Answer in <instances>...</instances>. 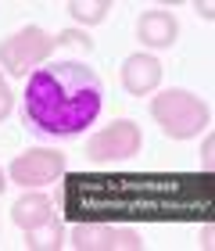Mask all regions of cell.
I'll return each instance as SVG.
<instances>
[{
    "label": "cell",
    "instance_id": "obj_1",
    "mask_svg": "<svg viewBox=\"0 0 215 251\" xmlns=\"http://www.w3.org/2000/svg\"><path fill=\"white\" fill-rule=\"evenodd\" d=\"M215 190L197 173H72L65 212L72 223H190L212 215Z\"/></svg>",
    "mask_w": 215,
    "mask_h": 251
},
{
    "label": "cell",
    "instance_id": "obj_2",
    "mask_svg": "<svg viewBox=\"0 0 215 251\" xmlns=\"http://www.w3.org/2000/svg\"><path fill=\"white\" fill-rule=\"evenodd\" d=\"M104 104V83L79 61L36 68L25 86V126L43 136H79Z\"/></svg>",
    "mask_w": 215,
    "mask_h": 251
},
{
    "label": "cell",
    "instance_id": "obj_3",
    "mask_svg": "<svg viewBox=\"0 0 215 251\" xmlns=\"http://www.w3.org/2000/svg\"><path fill=\"white\" fill-rule=\"evenodd\" d=\"M151 119L162 126L165 136H172V140H190V136H201L208 129L212 111L197 94L172 86V90H162V94L151 100Z\"/></svg>",
    "mask_w": 215,
    "mask_h": 251
},
{
    "label": "cell",
    "instance_id": "obj_4",
    "mask_svg": "<svg viewBox=\"0 0 215 251\" xmlns=\"http://www.w3.org/2000/svg\"><path fill=\"white\" fill-rule=\"evenodd\" d=\"M54 47H58V40L50 32H43L40 25H25L11 40L0 43V68H7L11 75H25L29 68L47 61L54 54Z\"/></svg>",
    "mask_w": 215,
    "mask_h": 251
},
{
    "label": "cell",
    "instance_id": "obj_5",
    "mask_svg": "<svg viewBox=\"0 0 215 251\" xmlns=\"http://www.w3.org/2000/svg\"><path fill=\"white\" fill-rule=\"evenodd\" d=\"M69 244L75 251H140L143 241L137 230L115 223H75L69 233Z\"/></svg>",
    "mask_w": 215,
    "mask_h": 251
},
{
    "label": "cell",
    "instance_id": "obj_6",
    "mask_svg": "<svg viewBox=\"0 0 215 251\" xmlns=\"http://www.w3.org/2000/svg\"><path fill=\"white\" fill-rule=\"evenodd\" d=\"M137 151H140V126L133 119H119L86 140V154L94 162H119V158H133Z\"/></svg>",
    "mask_w": 215,
    "mask_h": 251
},
{
    "label": "cell",
    "instance_id": "obj_7",
    "mask_svg": "<svg viewBox=\"0 0 215 251\" xmlns=\"http://www.w3.org/2000/svg\"><path fill=\"white\" fill-rule=\"evenodd\" d=\"M65 169H69V162H65L61 151L36 147V151L18 154L15 162L7 165V176L15 179V183H22V187H40V183H50V179L65 176Z\"/></svg>",
    "mask_w": 215,
    "mask_h": 251
},
{
    "label": "cell",
    "instance_id": "obj_8",
    "mask_svg": "<svg viewBox=\"0 0 215 251\" xmlns=\"http://www.w3.org/2000/svg\"><path fill=\"white\" fill-rule=\"evenodd\" d=\"M162 83V61L154 58V54H129L126 61H122V86H126V94L133 97H143L158 90Z\"/></svg>",
    "mask_w": 215,
    "mask_h": 251
},
{
    "label": "cell",
    "instance_id": "obj_9",
    "mask_svg": "<svg viewBox=\"0 0 215 251\" xmlns=\"http://www.w3.org/2000/svg\"><path fill=\"white\" fill-rule=\"evenodd\" d=\"M137 36L143 40V47L165 50V47H172L176 36H179V22L172 18V11L151 7V11H143L140 22H137Z\"/></svg>",
    "mask_w": 215,
    "mask_h": 251
},
{
    "label": "cell",
    "instance_id": "obj_10",
    "mask_svg": "<svg viewBox=\"0 0 215 251\" xmlns=\"http://www.w3.org/2000/svg\"><path fill=\"white\" fill-rule=\"evenodd\" d=\"M11 219H15L18 230L29 233V230H36V226H43V223L54 219V201L47 198V194L25 187V194H22V198L11 204Z\"/></svg>",
    "mask_w": 215,
    "mask_h": 251
},
{
    "label": "cell",
    "instance_id": "obj_11",
    "mask_svg": "<svg viewBox=\"0 0 215 251\" xmlns=\"http://www.w3.org/2000/svg\"><path fill=\"white\" fill-rule=\"evenodd\" d=\"M72 15V22H79V25H100V22L108 18L111 11V0H69V7H65Z\"/></svg>",
    "mask_w": 215,
    "mask_h": 251
},
{
    "label": "cell",
    "instance_id": "obj_12",
    "mask_svg": "<svg viewBox=\"0 0 215 251\" xmlns=\"http://www.w3.org/2000/svg\"><path fill=\"white\" fill-rule=\"evenodd\" d=\"M61 244H65V230H61L58 219H50V223H43V226L25 233V248L29 251H58Z\"/></svg>",
    "mask_w": 215,
    "mask_h": 251
},
{
    "label": "cell",
    "instance_id": "obj_13",
    "mask_svg": "<svg viewBox=\"0 0 215 251\" xmlns=\"http://www.w3.org/2000/svg\"><path fill=\"white\" fill-rule=\"evenodd\" d=\"M54 40H58V43H69V47H83V50L94 47V40H90L83 29H65V32H58Z\"/></svg>",
    "mask_w": 215,
    "mask_h": 251
},
{
    "label": "cell",
    "instance_id": "obj_14",
    "mask_svg": "<svg viewBox=\"0 0 215 251\" xmlns=\"http://www.w3.org/2000/svg\"><path fill=\"white\" fill-rule=\"evenodd\" d=\"M11 108H15V97H11L7 83H4V79H0V122H4V119L11 115Z\"/></svg>",
    "mask_w": 215,
    "mask_h": 251
},
{
    "label": "cell",
    "instance_id": "obj_15",
    "mask_svg": "<svg viewBox=\"0 0 215 251\" xmlns=\"http://www.w3.org/2000/svg\"><path fill=\"white\" fill-rule=\"evenodd\" d=\"M201 154H205V169H212V162H215V136H212V133L205 136V147H201Z\"/></svg>",
    "mask_w": 215,
    "mask_h": 251
},
{
    "label": "cell",
    "instance_id": "obj_16",
    "mask_svg": "<svg viewBox=\"0 0 215 251\" xmlns=\"http://www.w3.org/2000/svg\"><path fill=\"white\" fill-rule=\"evenodd\" d=\"M4 187H7V176H4V169H0V194H4Z\"/></svg>",
    "mask_w": 215,
    "mask_h": 251
}]
</instances>
